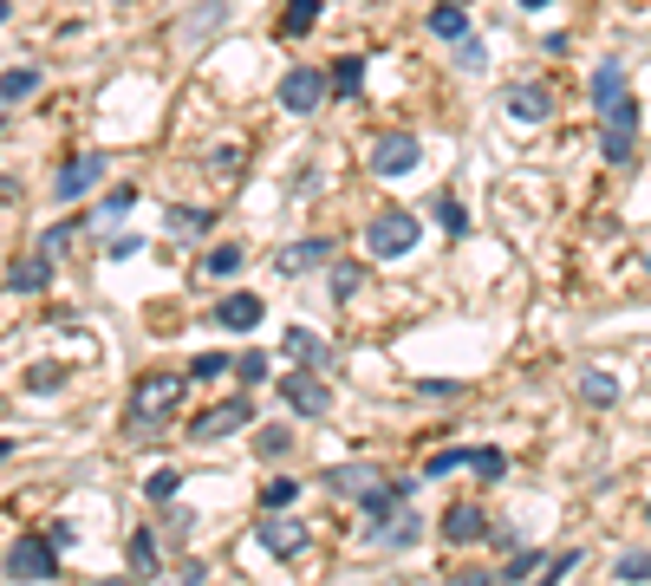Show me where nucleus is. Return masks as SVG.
Returning <instances> with one entry per match:
<instances>
[{"instance_id": "obj_1", "label": "nucleus", "mask_w": 651, "mask_h": 586, "mask_svg": "<svg viewBox=\"0 0 651 586\" xmlns=\"http://www.w3.org/2000/svg\"><path fill=\"white\" fill-rule=\"evenodd\" d=\"M196 378H176V372H150V378H137L130 385V411H124V431H130V444H150L176 411H183V391H189Z\"/></svg>"}, {"instance_id": "obj_2", "label": "nucleus", "mask_w": 651, "mask_h": 586, "mask_svg": "<svg viewBox=\"0 0 651 586\" xmlns=\"http://www.w3.org/2000/svg\"><path fill=\"white\" fill-rule=\"evenodd\" d=\"M417 241H424V228H417L411 209H385V215H372V228H365V248H372L378 261H404Z\"/></svg>"}, {"instance_id": "obj_3", "label": "nucleus", "mask_w": 651, "mask_h": 586, "mask_svg": "<svg viewBox=\"0 0 651 586\" xmlns=\"http://www.w3.org/2000/svg\"><path fill=\"white\" fill-rule=\"evenodd\" d=\"M235 431H254V398H248V391H235V398H222V404H209V411L189 417V437H196V444H222V437H235Z\"/></svg>"}, {"instance_id": "obj_4", "label": "nucleus", "mask_w": 651, "mask_h": 586, "mask_svg": "<svg viewBox=\"0 0 651 586\" xmlns=\"http://www.w3.org/2000/svg\"><path fill=\"white\" fill-rule=\"evenodd\" d=\"M633 144H639V98L626 91V98H613V104L600 111V157H606V163H626Z\"/></svg>"}, {"instance_id": "obj_5", "label": "nucleus", "mask_w": 651, "mask_h": 586, "mask_svg": "<svg viewBox=\"0 0 651 586\" xmlns=\"http://www.w3.org/2000/svg\"><path fill=\"white\" fill-rule=\"evenodd\" d=\"M326 91H333V72H326V65H287V78H280V111L313 117V111L326 104Z\"/></svg>"}, {"instance_id": "obj_6", "label": "nucleus", "mask_w": 651, "mask_h": 586, "mask_svg": "<svg viewBox=\"0 0 651 586\" xmlns=\"http://www.w3.org/2000/svg\"><path fill=\"white\" fill-rule=\"evenodd\" d=\"M59 574V548H52V535H20L13 548H7V581L26 586V581H52Z\"/></svg>"}, {"instance_id": "obj_7", "label": "nucleus", "mask_w": 651, "mask_h": 586, "mask_svg": "<svg viewBox=\"0 0 651 586\" xmlns=\"http://www.w3.org/2000/svg\"><path fill=\"white\" fill-rule=\"evenodd\" d=\"M280 404H287L293 417H326V411H333V385H320V372L300 365V372L280 378Z\"/></svg>"}, {"instance_id": "obj_8", "label": "nucleus", "mask_w": 651, "mask_h": 586, "mask_svg": "<svg viewBox=\"0 0 651 586\" xmlns=\"http://www.w3.org/2000/svg\"><path fill=\"white\" fill-rule=\"evenodd\" d=\"M417 157H424V144H417L411 130H385V137L372 144V176H411Z\"/></svg>"}, {"instance_id": "obj_9", "label": "nucleus", "mask_w": 651, "mask_h": 586, "mask_svg": "<svg viewBox=\"0 0 651 586\" xmlns=\"http://www.w3.org/2000/svg\"><path fill=\"white\" fill-rule=\"evenodd\" d=\"M411 496H417V483L385 476V483H372V489H365V502H359V509H365V522H372V528H385V522H398V515L411 509Z\"/></svg>"}, {"instance_id": "obj_10", "label": "nucleus", "mask_w": 651, "mask_h": 586, "mask_svg": "<svg viewBox=\"0 0 651 586\" xmlns=\"http://www.w3.org/2000/svg\"><path fill=\"white\" fill-rule=\"evenodd\" d=\"M98 176H104V150L72 157V163L52 176V202H78V196H91V189H98Z\"/></svg>"}, {"instance_id": "obj_11", "label": "nucleus", "mask_w": 651, "mask_h": 586, "mask_svg": "<svg viewBox=\"0 0 651 586\" xmlns=\"http://www.w3.org/2000/svg\"><path fill=\"white\" fill-rule=\"evenodd\" d=\"M509 117H515V124H548V117H554V85H548V78L509 85Z\"/></svg>"}, {"instance_id": "obj_12", "label": "nucleus", "mask_w": 651, "mask_h": 586, "mask_svg": "<svg viewBox=\"0 0 651 586\" xmlns=\"http://www.w3.org/2000/svg\"><path fill=\"white\" fill-rule=\"evenodd\" d=\"M333 254H339V241H333V235H306V241H293V248H280V254H274V274H280V280H293V274H306V267L333 261Z\"/></svg>"}, {"instance_id": "obj_13", "label": "nucleus", "mask_w": 651, "mask_h": 586, "mask_svg": "<svg viewBox=\"0 0 651 586\" xmlns=\"http://www.w3.org/2000/svg\"><path fill=\"white\" fill-rule=\"evenodd\" d=\"M372 483H385V476H378V463H333V470L320 476V489H333L339 502H365V489H372Z\"/></svg>"}, {"instance_id": "obj_14", "label": "nucleus", "mask_w": 651, "mask_h": 586, "mask_svg": "<svg viewBox=\"0 0 651 586\" xmlns=\"http://www.w3.org/2000/svg\"><path fill=\"white\" fill-rule=\"evenodd\" d=\"M254 541L274 554V561H293L300 548H306V528L293 522V515H261V528H254Z\"/></svg>"}, {"instance_id": "obj_15", "label": "nucleus", "mask_w": 651, "mask_h": 586, "mask_svg": "<svg viewBox=\"0 0 651 586\" xmlns=\"http://www.w3.org/2000/svg\"><path fill=\"white\" fill-rule=\"evenodd\" d=\"M443 541H450V548H476V541H489V515H483L476 502L443 509Z\"/></svg>"}, {"instance_id": "obj_16", "label": "nucleus", "mask_w": 651, "mask_h": 586, "mask_svg": "<svg viewBox=\"0 0 651 586\" xmlns=\"http://www.w3.org/2000/svg\"><path fill=\"white\" fill-rule=\"evenodd\" d=\"M215 320H222L228 333H254V326L267 320V307H261V294H222V300H215Z\"/></svg>"}, {"instance_id": "obj_17", "label": "nucleus", "mask_w": 651, "mask_h": 586, "mask_svg": "<svg viewBox=\"0 0 651 586\" xmlns=\"http://www.w3.org/2000/svg\"><path fill=\"white\" fill-rule=\"evenodd\" d=\"M280 352L293 359V365H326L333 359V346L313 333V326H287V339H280Z\"/></svg>"}, {"instance_id": "obj_18", "label": "nucleus", "mask_w": 651, "mask_h": 586, "mask_svg": "<svg viewBox=\"0 0 651 586\" xmlns=\"http://www.w3.org/2000/svg\"><path fill=\"white\" fill-rule=\"evenodd\" d=\"M124 568H130L137 581H157V574H163V554H157V535H150V528H137V535L124 541Z\"/></svg>"}, {"instance_id": "obj_19", "label": "nucleus", "mask_w": 651, "mask_h": 586, "mask_svg": "<svg viewBox=\"0 0 651 586\" xmlns=\"http://www.w3.org/2000/svg\"><path fill=\"white\" fill-rule=\"evenodd\" d=\"M46 280H52V261H46V254L7 267V294H13V300H20V294H46Z\"/></svg>"}, {"instance_id": "obj_20", "label": "nucleus", "mask_w": 651, "mask_h": 586, "mask_svg": "<svg viewBox=\"0 0 651 586\" xmlns=\"http://www.w3.org/2000/svg\"><path fill=\"white\" fill-rule=\"evenodd\" d=\"M424 26H430L437 39H450V46H456V39H470V13H463V0H437Z\"/></svg>"}, {"instance_id": "obj_21", "label": "nucleus", "mask_w": 651, "mask_h": 586, "mask_svg": "<svg viewBox=\"0 0 651 586\" xmlns=\"http://www.w3.org/2000/svg\"><path fill=\"white\" fill-rule=\"evenodd\" d=\"M574 391H580V404H600V411H606V404H619V378H613V372H600V365H587V372L574 378Z\"/></svg>"}, {"instance_id": "obj_22", "label": "nucleus", "mask_w": 651, "mask_h": 586, "mask_svg": "<svg viewBox=\"0 0 651 586\" xmlns=\"http://www.w3.org/2000/svg\"><path fill=\"white\" fill-rule=\"evenodd\" d=\"M163 228H170L176 241H196V235H209V228H215V209H183V202H176V209L163 215Z\"/></svg>"}, {"instance_id": "obj_23", "label": "nucleus", "mask_w": 651, "mask_h": 586, "mask_svg": "<svg viewBox=\"0 0 651 586\" xmlns=\"http://www.w3.org/2000/svg\"><path fill=\"white\" fill-rule=\"evenodd\" d=\"M372 541H378V548H417V541H424V515H411V509H404L398 522L372 528Z\"/></svg>"}, {"instance_id": "obj_24", "label": "nucleus", "mask_w": 651, "mask_h": 586, "mask_svg": "<svg viewBox=\"0 0 651 586\" xmlns=\"http://www.w3.org/2000/svg\"><path fill=\"white\" fill-rule=\"evenodd\" d=\"M313 26H320V0H287L280 20H274L280 39H300V33H313Z\"/></svg>"}, {"instance_id": "obj_25", "label": "nucleus", "mask_w": 651, "mask_h": 586, "mask_svg": "<svg viewBox=\"0 0 651 586\" xmlns=\"http://www.w3.org/2000/svg\"><path fill=\"white\" fill-rule=\"evenodd\" d=\"M33 91H39V65H7V78H0V98H7V111H20Z\"/></svg>"}, {"instance_id": "obj_26", "label": "nucleus", "mask_w": 651, "mask_h": 586, "mask_svg": "<svg viewBox=\"0 0 651 586\" xmlns=\"http://www.w3.org/2000/svg\"><path fill=\"white\" fill-rule=\"evenodd\" d=\"M587 91H593V104L606 111L613 98H626V65H619V59H600V72H593V85H587Z\"/></svg>"}, {"instance_id": "obj_27", "label": "nucleus", "mask_w": 651, "mask_h": 586, "mask_svg": "<svg viewBox=\"0 0 651 586\" xmlns=\"http://www.w3.org/2000/svg\"><path fill=\"white\" fill-rule=\"evenodd\" d=\"M293 444H300L293 424H261V431H254V457H261V463H280Z\"/></svg>"}, {"instance_id": "obj_28", "label": "nucleus", "mask_w": 651, "mask_h": 586, "mask_svg": "<svg viewBox=\"0 0 651 586\" xmlns=\"http://www.w3.org/2000/svg\"><path fill=\"white\" fill-rule=\"evenodd\" d=\"M293 502H300V483H293V476H267V483H261V515H293Z\"/></svg>"}, {"instance_id": "obj_29", "label": "nucleus", "mask_w": 651, "mask_h": 586, "mask_svg": "<svg viewBox=\"0 0 651 586\" xmlns=\"http://www.w3.org/2000/svg\"><path fill=\"white\" fill-rule=\"evenodd\" d=\"M541 568H548V554H541V548H515V554L502 561V586H528Z\"/></svg>"}, {"instance_id": "obj_30", "label": "nucleus", "mask_w": 651, "mask_h": 586, "mask_svg": "<svg viewBox=\"0 0 651 586\" xmlns=\"http://www.w3.org/2000/svg\"><path fill=\"white\" fill-rule=\"evenodd\" d=\"M78 228H91V215H65V222H52L46 235H39V254L52 261V254H65L72 241H78Z\"/></svg>"}, {"instance_id": "obj_31", "label": "nucleus", "mask_w": 651, "mask_h": 586, "mask_svg": "<svg viewBox=\"0 0 651 586\" xmlns=\"http://www.w3.org/2000/svg\"><path fill=\"white\" fill-rule=\"evenodd\" d=\"M241 261H248V248H241V241H222V248L202 254V274H209V280H228V274H241Z\"/></svg>"}, {"instance_id": "obj_32", "label": "nucleus", "mask_w": 651, "mask_h": 586, "mask_svg": "<svg viewBox=\"0 0 651 586\" xmlns=\"http://www.w3.org/2000/svg\"><path fill=\"white\" fill-rule=\"evenodd\" d=\"M130 209H137V183H117V189H104V202H98L91 228H104V222H117V215H130Z\"/></svg>"}, {"instance_id": "obj_33", "label": "nucleus", "mask_w": 651, "mask_h": 586, "mask_svg": "<svg viewBox=\"0 0 651 586\" xmlns=\"http://www.w3.org/2000/svg\"><path fill=\"white\" fill-rule=\"evenodd\" d=\"M430 222H437L443 235H470V215H463V202H456V196H443V189L430 196Z\"/></svg>"}, {"instance_id": "obj_34", "label": "nucleus", "mask_w": 651, "mask_h": 586, "mask_svg": "<svg viewBox=\"0 0 651 586\" xmlns=\"http://www.w3.org/2000/svg\"><path fill=\"white\" fill-rule=\"evenodd\" d=\"M463 463H476V450L450 444V450H430V457H424V476H430V483H443V476H456Z\"/></svg>"}, {"instance_id": "obj_35", "label": "nucleus", "mask_w": 651, "mask_h": 586, "mask_svg": "<svg viewBox=\"0 0 651 586\" xmlns=\"http://www.w3.org/2000/svg\"><path fill=\"white\" fill-rule=\"evenodd\" d=\"M326 72H333V91H339V98H359V85H365V59H359V52H346V59L326 65Z\"/></svg>"}, {"instance_id": "obj_36", "label": "nucleus", "mask_w": 651, "mask_h": 586, "mask_svg": "<svg viewBox=\"0 0 651 586\" xmlns=\"http://www.w3.org/2000/svg\"><path fill=\"white\" fill-rule=\"evenodd\" d=\"M359 287H365V267H359V261H339V267L326 274V294H333V300H352Z\"/></svg>"}, {"instance_id": "obj_37", "label": "nucleus", "mask_w": 651, "mask_h": 586, "mask_svg": "<svg viewBox=\"0 0 651 586\" xmlns=\"http://www.w3.org/2000/svg\"><path fill=\"white\" fill-rule=\"evenodd\" d=\"M33 398H52L59 385H65V365H26V378H20Z\"/></svg>"}, {"instance_id": "obj_38", "label": "nucleus", "mask_w": 651, "mask_h": 586, "mask_svg": "<svg viewBox=\"0 0 651 586\" xmlns=\"http://www.w3.org/2000/svg\"><path fill=\"white\" fill-rule=\"evenodd\" d=\"M176 489H183V476H176V470H150L143 502H157V509H163V502H176Z\"/></svg>"}, {"instance_id": "obj_39", "label": "nucleus", "mask_w": 651, "mask_h": 586, "mask_svg": "<svg viewBox=\"0 0 651 586\" xmlns=\"http://www.w3.org/2000/svg\"><path fill=\"white\" fill-rule=\"evenodd\" d=\"M222 13H228V0H202V7H196V20H189V39H209V33L222 26Z\"/></svg>"}, {"instance_id": "obj_40", "label": "nucleus", "mask_w": 651, "mask_h": 586, "mask_svg": "<svg viewBox=\"0 0 651 586\" xmlns=\"http://www.w3.org/2000/svg\"><path fill=\"white\" fill-rule=\"evenodd\" d=\"M574 568H580V554L567 548V554H554V561H548V568H541V574H535V581H528V586H561V581H567V574H574Z\"/></svg>"}, {"instance_id": "obj_41", "label": "nucleus", "mask_w": 651, "mask_h": 586, "mask_svg": "<svg viewBox=\"0 0 651 586\" xmlns=\"http://www.w3.org/2000/svg\"><path fill=\"white\" fill-rule=\"evenodd\" d=\"M222 372H235V359H222V352H196L189 359V378L202 385V378H222Z\"/></svg>"}, {"instance_id": "obj_42", "label": "nucleus", "mask_w": 651, "mask_h": 586, "mask_svg": "<svg viewBox=\"0 0 651 586\" xmlns=\"http://www.w3.org/2000/svg\"><path fill=\"white\" fill-rule=\"evenodd\" d=\"M163 535H176V541H189V535H196V515H189L183 502H163Z\"/></svg>"}, {"instance_id": "obj_43", "label": "nucleus", "mask_w": 651, "mask_h": 586, "mask_svg": "<svg viewBox=\"0 0 651 586\" xmlns=\"http://www.w3.org/2000/svg\"><path fill=\"white\" fill-rule=\"evenodd\" d=\"M619 581H651V548H633V554H619V568H613Z\"/></svg>"}, {"instance_id": "obj_44", "label": "nucleus", "mask_w": 651, "mask_h": 586, "mask_svg": "<svg viewBox=\"0 0 651 586\" xmlns=\"http://www.w3.org/2000/svg\"><path fill=\"white\" fill-rule=\"evenodd\" d=\"M470 470H476L483 483H502V476H509V457H502V450H476V463H470Z\"/></svg>"}, {"instance_id": "obj_45", "label": "nucleus", "mask_w": 651, "mask_h": 586, "mask_svg": "<svg viewBox=\"0 0 651 586\" xmlns=\"http://www.w3.org/2000/svg\"><path fill=\"white\" fill-rule=\"evenodd\" d=\"M235 378H241V385H261V378H267V352H241V359H235Z\"/></svg>"}, {"instance_id": "obj_46", "label": "nucleus", "mask_w": 651, "mask_h": 586, "mask_svg": "<svg viewBox=\"0 0 651 586\" xmlns=\"http://www.w3.org/2000/svg\"><path fill=\"white\" fill-rule=\"evenodd\" d=\"M483 59H489L483 39H456V65H463V72H483Z\"/></svg>"}, {"instance_id": "obj_47", "label": "nucleus", "mask_w": 651, "mask_h": 586, "mask_svg": "<svg viewBox=\"0 0 651 586\" xmlns=\"http://www.w3.org/2000/svg\"><path fill=\"white\" fill-rule=\"evenodd\" d=\"M104 254H111V261H130V254H143V235H111Z\"/></svg>"}, {"instance_id": "obj_48", "label": "nucleus", "mask_w": 651, "mask_h": 586, "mask_svg": "<svg viewBox=\"0 0 651 586\" xmlns=\"http://www.w3.org/2000/svg\"><path fill=\"white\" fill-rule=\"evenodd\" d=\"M456 391H463L456 378H417V398H443V404H450Z\"/></svg>"}, {"instance_id": "obj_49", "label": "nucleus", "mask_w": 651, "mask_h": 586, "mask_svg": "<svg viewBox=\"0 0 651 586\" xmlns=\"http://www.w3.org/2000/svg\"><path fill=\"white\" fill-rule=\"evenodd\" d=\"M170 586H209V568H202V561H183V568L170 574Z\"/></svg>"}, {"instance_id": "obj_50", "label": "nucleus", "mask_w": 651, "mask_h": 586, "mask_svg": "<svg viewBox=\"0 0 651 586\" xmlns=\"http://www.w3.org/2000/svg\"><path fill=\"white\" fill-rule=\"evenodd\" d=\"M450 586H502V574H489V568H470V574H456Z\"/></svg>"}, {"instance_id": "obj_51", "label": "nucleus", "mask_w": 651, "mask_h": 586, "mask_svg": "<svg viewBox=\"0 0 651 586\" xmlns=\"http://www.w3.org/2000/svg\"><path fill=\"white\" fill-rule=\"evenodd\" d=\"M46 535H52V548H59V554H65V548H78V535H72V522H52Z\"/></svg>"}, {"instance_id": "obj_52", "label": "nucleus", "mask_w": 651, "mask_h": 586, "mask_svg": "<svg viewBox=\"0 0 651 586\" xmlns=\"http://www.w3.org/2000/svg\"><path fill=\"white\" fill-rule=\"evenodd\" d=\"M522 7H528V13H541V7H554V0H522Z\"/></svg>"}, {"instance_id": "obj_53", "label": "nucleus", "mask_w": 651, "mask_h": 586, "mask_svg": "<svg viewBox=\"0 0 651 586\" xmlns=\"http://www.w3.org/2000/svg\"><path fill=\"white\" fill-rule=\"evenodd\" d=\"M91 586H137V574H130V581H91Z\"/></svg>"}, {"instance_id": "obj_54", "label": "nucleus", "mask_w": 651, "mask_h": 586, "mask_svg": "<svg viewBox=\"0 0 651 586\" xmlns=\"http://www.w3.org/2000/svg\"><path fill=\"white\" fill-rule=\"evenodd\" d=\"M117 7H130V0H117Z\"/></svg>"}]
</instances>
